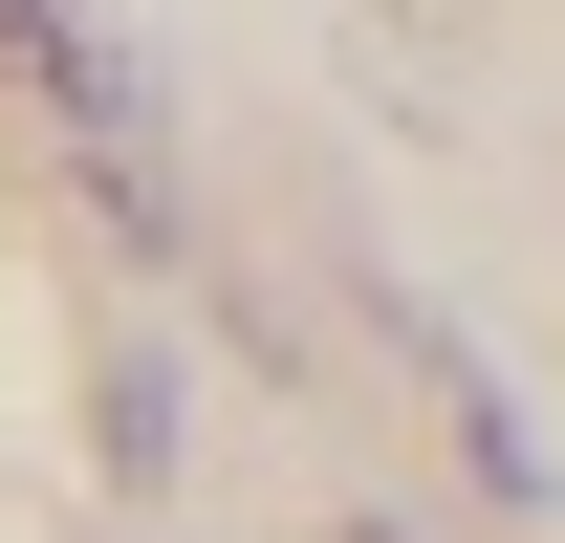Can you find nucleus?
Masks as SVG:
<instances>
[{"label": "nucleus", "instance_id": "nucleus-1", "mask_svg": "<svg viewBox=\"0 0 565 543\" xmlns=\"http://www.w3.org/2000/svg\"><path fill=\"white\" fill-rule=\"evenodd\" d=\"M0 22H22V66L66 87V131L109 152V196H131V217H174V196H152V66L109 44V22H87V0H0Z\"/></svg>", "mask_w": 565, "mask_h": 543}]
</instances>
